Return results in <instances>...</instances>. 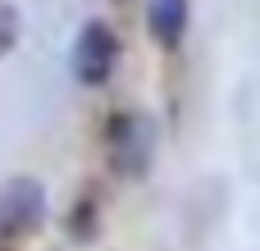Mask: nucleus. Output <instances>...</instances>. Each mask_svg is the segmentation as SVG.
<instances>
[{
    "label": "nucleus",
    "mask_w": 260,
    "mask_h": 251,
    "mask_svg": "<svg viewBox=\"0 0 260 251\" xmlns=\"http://www.w3.org/2000/svg\"><path fill=\"white\" fill-rule=\"evenodd\" d=\"M46 224V187L27 174L0 183V238H27Z\"/></svg>",
    "instance_id": "7ed1b4c3"
},
{
    "label": "nucleus",
    "mask_w": 260,
    "mask_h": 251,
    "mask_svg": "<svg viewBox=\"0 0 260 251\" xmlns=\"http://www.w3.org/2000/svg\"><path fill=\"white\" fill-rule=\"evenodd\" d=\"M69 233L78 242H91L96 238V210H91V201H78V210L69 215Z\"/></svg>",
    "instance_id": "423d86ee"
},
{
    "label": "nucleus",
    "mask_w": 260,
    "mask_h": 251,
    "mask_svg": "<svg viewBox=\"0 0 260 251\" xmlns=\"http://www.w3.org/2000/svg\"><path fill=\"white\" fill-rule=\"evenodd\" d=\"M69 64H73V78H78L82 87H105L110 73H114V64H119V37H114V27L101 23V18L82 23Z\"/></svg>",
    "instance_id": "f03ea898"
},
{
    "label": "nucleus",
    "mask_w": 260,
    "mask_h": 251,
    "mask_svg": "<svg viewBox=\"0 0 260 251\" xmlns=\"http://www.w3.org/2000/svg\"><path fill=\"white\" fill-rule=\"evenodd\" d=\"M160 151V128L142 110H119L105 123V160L119 178H146Z\"/></svg>",
    "instance_id": "f257e3e1"
},
{
    "label": "nucleus",
    "mask_w": 260,
    "mask_h": 251,
    "mask_svg": "<svg viewBox=\"0 0 260 251\" xmlns=\"http://www.w3.org/2000/svg\"><path fill=\"white\" fill-rule=\"evenodd\" d=\"M18 32H23V18H18V9L9 5V0H0V59L18 46Z\"/></svg>",
    "instance_id": "39448f33"
},
{
    "label": "nucleus",
    "mask_w": 260,
    "mask_h": 251,
    "mask_svg": "<svg viewBox=\"0 0 260 251\" xmlns=\"http://www.w3.org/2000/svg\"><path fill=\"white\" fill-rule=\"evenodd\" d=\"M187 0H151L146 5V32L160 50H178L187 37Z\"/></svg>",
    "instance_id": "20e7f679"
}]
</instances>
